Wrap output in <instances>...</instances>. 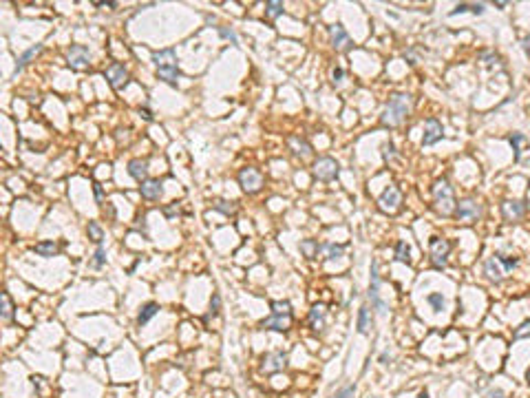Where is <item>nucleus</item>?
<instances>
[{"label": "nucleus", "instance_id": "obj_1", "mask_svg": "<svg viewBox=\"0 0 530 398\" xmlns=\"http://www.w3.org/2000/svg\"><path fill=\"white\" fill-rule=\"evenodd\" d=\"M413 98L409 93H395L389 98V104L382 115V126H398L404 122V117L411 113Z\"/></svg>", "mask_w": 530, "mask_h": 398}, {"label": "nucleus", "instance_id": "obj_2", "mask_svg": "<svg viewBox=\"0 0 530 398\" xmlns=\"http://www.w3.org/2000/svg\"><path fill=\"white\" fill-rule=\"evenodd\" d=\"M433 201H435V208L437 212H442V215H451V212H455V197H453V186L449 184V180H437L435 186H433Z\"/></svg>", "mask_w": 530, "mask_h": 398}, {"label": "nucleus", "instance_id": "obj_3", "mask_svg": "<svg viewBox=\"0 0 530 398\" xmlns=\"http://www.w3.org/2000/svg\"><path fill=\"white\" fill-rule=\"evenodd\" d=\"M451 241H446V239H440V237H433L429 241V252H431V263L435 265V268H446V263H449V254H451Z\"/></svg>", "mask_w": 530, "mask_h": 398}, {"label": "nucleus", "instance_id": "obj_4", "mask_svg": "<svg viewBox=\"0 0 530 398\" xmlns=\"http://www.w3.org/2000/svg\"><path fill=\"white\" fill-rule=\"evenodd\" d=\"M239 184L248 195H254V193H259L261 186H263V175H261L256 168H241Z\"/></svg>", "mask_w": 530, "mask_h": 398}, {"label": "nucleus", "instance_id": "obj_5", "mask_svg": "<svg viewBox=\"0 0 530 398\" xmlns=\"http://www.w3.org/2000/svg\"><path fill=\"white\" fill-rule=\"evenodd\" d=\"M369 299L371 305L382 316H387V305L380 299V274H378V261H371V281H369Z\"/></svg>", "mask_w": 530, "mask_h": 398}, {"label": "nucleus", "instance_id": "obj_6", "mask_svg": "<svg viewBox=\"0 0 530 398\" xmlns=\"http://www.w3.org/2000/svg\"><path fill=\"white\" fill-rule=\"evenodd\" d=\"M400 201H402V193H400V188L393 186V184H389V186L384 188V193L380 195V199H378V206H380V210H384V212H395L400 208Z\"/></svg>", "mask_w": 530, "mask_h": 398}, {"label": "nucleus", "instance_id": "obj_7", "mask_svg": "<svg viewBox=\"0 0 530 398\" xmlns=\"http://www.w3.org/2000/svg\"><path fill=\"white\" fill-rule=\"evenodd\" d=\"M338 175V162L334 157H321L314 164V177L321 182H332Z\"/></svg>", "mask_w": 530, "mask_h": 398}, {"label": "nucleus", "instance_id": "obj_8", "mask_svg": "<svg viewBox=\"0 0 530 398\" xmlns=\"http://www.w3.org/2000/svg\"><path fill=\"white\" fill-rule=\"evenodd\" d=\"M89 60H91L89 49L82 47V44H75V47H71L69 53H66V62H69V66H71V69H75V71L89 69V64H91Z\"/></svg>", "mask_w": 530, "mask_h": 398}, {"label": "nucleus", "instance_id": "obj_9", "mask_svg": "<svg viewBox=\"0 0 530 398\" xmlns=\"http://www.w3.org/2000/svg\"><path fill=\"white\" fill-rule=\"evenodd\" d=\"M455 215H457V219H462V221H475V219L482 215L480 203H477L475 199H464V201H460L455 206Z\"/></svg>", "mask_w": 530, "mask_h": 398}, {"label": "nucleus", "instance_id": "obj_10", "mask_svg": "<svg viewBox=\"0 0 530 398\" xmlns=\"http://www.w3.org/2000/svg\"><path fill=\"white\" fill-rule=\"evenodd\" d=\"M444 135V129H442V122L435 120V117H429L424 124V137H422V146H431L435 142L442 140Z\"/></svg>", "mask_w": 530, "mask_h": 398}, {"label": "nucleus", "instance_id": "obj_11", "mask_svg": "<svg viewBox=\"0 0 530 398\" xmlns=\"http://www.w3.org/2000/svg\"><path fill=\"white\" fill-rule=\"evenodd\" d=\"M287 356L283 352H270V354L263 356V363H261V370L267 372V374H274V372H281L285 367Z\"/></svg>", "mask_w": 530, "mask_h": 398}, {"label": "nucleus", "instance_id": "obj_12", "mask_svg": "<svg viewBox=\"0 0 530 398\" xmlns=\"http://www.w3.org/2000/svg\"><path fill=\"white\" fill-rule=\"evenodd\" d=\"M106 80H109V84L113 89H122L128 80V73L122 64H111L109 69H106Z\"/></svg>", "mask_w": 530, "mask_h": 398}, {"label": "nucleus", "instance_id": "obj_13", "mask_svg": "<svg viewBox=\"0 0 530 398\" xmlns=\"http://www.w3.org/2000/svg\"><path fill=\"white\" fill-rule=\"evenodd\" d=\"M526 212V203L524 201H504L502 203V217L506 221H515V219L524 217Z\"/></svg>", "mask_w": 530, "mask_h": 398}, {"label": "nucleus", "instance_id": "obj_14", "mask_svg": "<svg viewBox=\"0 0 530 398\" xmlns=\"http://www.w3.org/2000/svg\"><path fill=\"white\" fill-rule=\"evenodd\" d=\"M329 38H332V44L336 49H349L352 47V42H349V35L347 31H345V27H341V24H334V27H329Z\"/></svg>", "mask_w": 530, "mask_h": 398}, {"label": "nucleus", "instance_id": "obj_15", "mask_svg": "<svg viewBox=\"0 0 530 398\" xmlns=\"http://www.w3.org/2000/svg\"><path fill=\"white\" fill-rule=\"evenodd\" d=\"M153 62H155L157 69H166V66H177V55H175V49H164L153 53Z\"/></svg>", "mask_w": 530, "mask_h": 398}, {"label": "nucleus", "instance_id": "obj_16", "mask_svg": "<svg viewBox=\"0 0 530 398\" xmlns=\"http://www.w3.org/2000/svg\"><path fill=\"white\" fill-rule=\"evenodd\" d=\"M140 193H142L144 199H159V197H162V193H164L162 182H159V180H146V182H142Z\"/></svg>", "mask_w": 530, "mask_h": 398}, {"label": "nucleus", "instance_id": "obj_17", "mask_svg": "<svg viewBox=\"0 0 530 398\" xmlns=\"http://www.w3.org/2000/svg\"><path fill=\"white\" fill-rule=\"evenodd\" d=\"M484 270H486V277L491 279L493 283H502V279H504V268H502V263H499V259L497 257H491L486 263H484Z\"/></svg>", "mask_w": 530, "mask_h": 398}, {"label": "nucleus", "instance_id": "obj_18", "mask_svg": "<svg viewBox=\"0 0 530 398\" xmlns=\"http://www.w3.org/2000/svg\"><path fill=\"white\" fill-rule=\"evenodd\" d=\"M325 316H327V308L323 303H316L314 308L310 310V325L312 330H323L325 328Z\"/></svg>", "mask_w": 530, "mask_h": 398}, {"label": "nucleus", "instance_id": "obj_19", "mask_svg": "<svg viewBox=\"0 0 530 398\" xmlns=\"http://www.w3.org/2000/svg\"><path fill=\"white\" fill-rule=\"evenodd\" d=\"M128 173H131L133 180H137V182H146V175H148V162H146V160H131V162H128Z\"/></svg>", "mask_w": 530, "mask_h": 398}, {"label": "nucleus", "instance_id": "obj_20", "mask_svg": "<svg viewBox=\"0 0 530 398\" xmlns=\"http://www.w3.org/2000/svg\"><path fill=\"white\" fill-rule=\"evenodd\" d=\"M290 323H292V316H274V314H272L270 319H265L263 323H261V328H265V330H279V332H285L287 328H290Z\"/></svg>", "mask_w": 530, "mask_h": 398}, {"label": "nucleus", "instance_id": "obj_21", "mask_svg": "<svg viewBox=\"0 0 530 398\" xmlns=\"http://www.w3.org/2000/svg\"><path fill=\"white\" fill-rule=\"evenodd\" d=\"M290 146H292V151H294V155L301 157V160H305V157L312 155V146L307 144L305 140H301V137H290Z\"/></svg>", "mask_w": 530, "mask_h": 398}, {"label": "nucleus", "instance_id": "obj_22", "mask_svg": "<svg viewBox=\"0 0 530 398\" xmlns=\"http://www.w3.org/2000/svg\"><path fill=\"white\" fill-rule=\"evenodd\" d=\"M369 330H371V310H369V305H362L358 310V332L369 334Z\"/></svg>", "mask_w": 530, "mask_h": 398}, {"label": "nucleus", "instance_id": "obj_23", "mask_svg": "<svg viewBox=\"0 0 530 398\" xmlns=\"http://www.w3.org/2000/svg\"><path fill=\"white\" fill-rule=\"evenodd\" d=\"M157 312H159V305H157V303H146V305H144V308L140 310V316H137V323H140V325H146L148 321H151V319H153V316H155Z\"/></svg>", "mask_w": 530, "mask_h": 398}, {"label": "nucleus", "instance_id": "obj_24", "mask_svg": "<svg viewBox=\"0 0 530 398\" xmlns=\"http://www.w3.org/2000/svg\"><path fill=\"white\" fill-rule=\"evenodd\" d=\"M157 75H159L162 80H166L168 84L177 86V80H179V71H177V66H166V69H157Z\"/></svg>", "mask_w": 530, "mask_h": 398}, {"label": "nucleus", "instance_id": "obj_25", "mask_svg": "<svg viewBox=\"0 0 530 398\" xmlns=\"http://www.w3.org/2000/svg\"><path fill=\"white\" fill-rule=\"evenodd\" d=\"M35 254H40V257H53L55 252H58V246H55L53 241H40L35 243Z\"/></svg>", "mask_w": 530, "mask_h": 398}, {"label": "nucleus", "instance_id": "obj_26", "mask_svg": "<svg viewBox=\"0 0 530 398\" xmlns=\"http://www.w3.org/2000/svg\"><path fill=\"white\" fill-rule=\"evenodd\" d=\"M40 51H42V44H35V47H31L29 51H24V53L20 55V60H18V64H16V75H18L20 71L24 69V64H27L29 60H31L33 55H35V53H40Z\"/></svg>", "mask_w": 530, "mask_h": 398}, {"label": "nucleus", "instance_id": "obj_27", "mask_svg": "<svg viewBox=\"0 0 530 398\" xmlns=\"http://www.w3.org/2000/svg\"><path fill=\"white\" fill-rule=\"evenodd\" d=\"M301 250L305 252V257L314 259V257H318V252L323 250V246H321L318 241H312V239H307V241H303V243H301Z\"/></svg>", "mask_w": 530, "mask_h": 398}, {"label": "nucleus", "instance_id": "obj_28", "mask_svg": "<svg viewBox=\"0 0 530 398\" xmlns=\"http://www.w3.org/2000/svg\"><path fill=\"white\" fill-rule=\"evenodd\" d=\"M395 259L402 263H409L411 261V248L406 246V241H398L395 243Z\"/></svg>", "mask_w": 530, "mask_h": 398}, {"label": "nucleus", "instance_id": "obj_29", "mask_svg": "<svg viewBox=\"0 0 530 398\" xmlns=\"http://www.w3.org/2000/svg\"><path fill=\"white\" fill-rule=\"evenodd\" d=\"M272 314L274 316H292L290 312V301H272Z\"/></svg>", "mask_w": 530, "mask_h": 398}, {"label": "nucleus", "instance_id": "obj_30", "mask_svg": "<svg viewBox=\"0 0 530 398\" xmlns=\"http://www.w3.org/2000/svg\"><path fill=\"white\" fill-rule=\"evenodd\" d=\"M283 13V2L279 0H270V2L265 4V16L267 18H279Z\"/></svg>", "mask_w": 530, "mask_h": 398}, {"label": "nucleus", "instance_id": "obj_31", "mask_svg": "<svg viewBox=\"0 0 530 398\" xmlns=\"http://www.w3.org/2000/svg\"><path fill=\"white\" fill-rule=\"evenodd\" d=\"M214 210L223 212V215H234V212H236V203L234 201H223V199H219V201L214 203Z\"/></svg>", "mask_w": 530, "mask_h": 398}, {"label": "nucleus", "instance_id": "obj_32", "mask_svg": "<svg viewBox=\"0 0 530 398\" xmlns=\"http://www.w3.org/2000/svg\"><path fill=\"white\" fill-rule=\"evenodd\" d=\"M89 237L93 239L97 246H100L102 239H104V232H102V228H100V223H97V221H91L89 223Z\"/></svg>", "mask_w": 530, "mask_h": 398}, {"label": "nucleus", "instance_id": "obj_33", "mask_svg": "<svg viewBox=\"0 0 530 398\" xmlns=\"http://www.w3.org/2000/svg\"><path fill=\"white\" fill-rule=\"evenodd\" d=\"M104 261H106V250H104V246H97V250H95V259L93 261H91V268H95V270H100L102 265H104Z\"/></svg>", "mask_w": 530, "mask_h": 398}, {"label": "nucleus", "instance_id": "obj_34", "mask_svg": "<svg viewBox=\"0 0 530 398\" xmlns=\"http://www.w3.org/2000/svg\"><path fill=\"white\" fill-rule=\"evenodd\" d=\"M524 140H526V137H524L522 133H513V135H511V144H513V151H515V157H517V160H519V155H522Z\"/></svg>", "mask_w": 530, "mask_h": 398}, {"label": "nucleus", "instance_id": "obj_35", "mask_svg": "<svg viewBox=\"0 0 530 398\" xmlns=\"http://www.w3.org/2000/svg\"><path fill=\"white\" fill-rule=\"evenodd\" d=\"M429 305L435 310V312H442V310H444V297H442L440 292L429 294Z\"/></svg>", "mask_w": 530, "mask_h": 398}, {"label": "nucleus", "instance_id": "obj_36", "mask_svg": "<svg viewBox=\"0 0 530 398\" xmlns=\"http://www.w3.org/2000/svg\"><path fill=\"white\" fill-rule=\"evenodd\" d=\"M323 250H325V252H327V259H336V257H343L345 246H336V243H327V246H323Z\"/></svg>", "mask_w": 530, "mask_h": 398}, {"label": "nucleus", "instance_id": "obj_37", "mask_svg": "<svg viewBox=\"0 0 530 398\" xmlns=\"http://www.w3.org/2000/svg\"><path fill=\"white\" fill-rule=\"evenodd\" d=\"M13 316V308H11V299H9L7 292H2V319L9 321Z\"/></svg>", "mask_w": 530, "mask_h": 398}, {"label": "nucleus", "instance_id": "obj_38", "mask_svg": "<svg viewBox=\"0 0 530 398\" xmlns=\"http://www.w3.org/2000/svg\"><path fill=\"white\" fill-rule=\"evenodd\" d=\"M495 257L499 259V263L504 265V270H513L515 265H517V259L515 257H504V254H495Z\"/></svg>", "mask_w": 530, "mask_h": 398}, {"label": "nucleus", "instance_id": "obj_39", "mask_svg": "<svg viewBox=\"0 0 530 398\" xmlns=\"http://www.w3.org/2000/svg\"><path fill=\"white\" fill-rule=\"evenodd\" d=\"M524 336H530V321H524V323L515 330V339H524Z\"/></svg>", "mask_w": 530, "mask_h": 398}, {"label": "nucleus", "instance_id": "obj_40", "mask_svg": "<svg viewBox=\"0 0 530 398\" xmlns=\"http://www.w3.org/2000/svg\"><path fill=\"white\" fill-rule=\"evenodd\" d=\"M353 392H356V387L353 385H347V387H343L341 392H336L332 398H349V396H353Z\"/></svg>", "mask_w": 530, "mask_h": 398}, {"label": "nucleus", "instance_id": "obj_41", "mask_svg": "<svg viewBox=\"0 0 530 398\" xmlns=\"http://www.w3.org/2000/svg\"><path fill=\"white\" fill-rule=\"evenodd\" d=\"M219 33H221V35H223V38H228V40H232V42H234V44H236V42H239V38H236V33L232 31V29H225V27H221V29H219Z\"/></svg>", "mask_w": 530, "mask_h": 398}, {"label": "nucleus", "instance_id": "obj_42", "mask_svg": "<svg viewBox=\"0 0 530 398\" xmlns=\"http://www.w3.org/2000/svg\"><path fill=\"white\" fill-rule=\"evenodd\" d=\"M219 303H221L219 294H214L212 301H210V314H217V312H219Z\"/></svg>", "mask_w": 530, "mask_h": 398}, {"label": "nucleus", "instance_id": "obj_43", "mask_svg": "<svg viewBox=\"0 0 530 398\" xmlns=\"http://www.w3.org/2000/svg\"><path fill=\"white\" fill-rule=\"evenodd\" d=\"M464 11H471V4H466V2L457 4V7L451 11V16H457V13H464Z\"/></svg>", "mask_w": 530, "mask_h": 398}, {"label": "nucleus", "instance_id": "obj_44", "mask_svg": "<svg viewBox=\"0 0 530 398\" xmlns=\"http://www.w3.org/2000/svg\"><path fill=\"white\" fill-rule=\"evenodd\" d=\"M343 75H345V71L338 66V69H334V84H341L343 82Z\"/></svg>", "mask_w": 530, "mask_h": 398}, {"label": "nucleus", "instance_id": "obj_45", "mask_svg": "<svg viewBox=\"0 0 530 398\" xmlns=\"http://www.w3.org/2000/svg\"><path fill=\"white\" fill-rule=\"evenodd\" d=\"M488 398H506V396H504V392H499V390H491L488 392Z\"/></svg>", "mask_w": 530, "mask_h": 398}, {"label": "nucleus", "instance_id": "obj_46", "mask_svg": "<svg viewBox=\"0 0 530 398\" xmlns=\"http://www.w3.org/2000/svg\"><path fill=\"white\" fill-rule=\"evenodd\" d=\"M522 44H524V51H526V53L530 55V35H526V38H524V42H522Z\"/></svg>", "mask_w": 530, "mask_h": 398}, {"label": "nucleus", "instance_id": "obj_47", "mask_svg": "<svg viewBox=\"0 0 530 398\" xmlns=\"http://www.w3.org/2000/svg\"><path fill=\"white\" fill-rule=\"evenodd\" d=\"M140 113L144 115V120H148V122L153 120V113H151V111H148V109H140Z\"/></svg>", "mask_w": 530, "mask_h": 398}, {"label": "nucleus", "instance_id": "obj_48", "mask_svg": "<svg viewBox=\"0 0 530 398\" xmlns=\"http://www.w3.org/2000/svg\"><path fill=\"white\" fill-rule=\"evenodd\" d=\"M420 398H429V394H426V392H420Z\"/></svg>", "mask_w": 530, "mask_h": 398}, {"label": "nucleus", "instance_id": "obj_49", "mask_svg": "<svg viewBox=\"0 0 530 398\" xmlns=\"http://www.w3.org/2000/svg\"><path fill=\"white\" fill-rule=\"evenodd\" d=\"M526 379H528V383H530V370L526 372Z\"/></svg>", "mask_w": 530, "mask_h": 398}]
</instances>
